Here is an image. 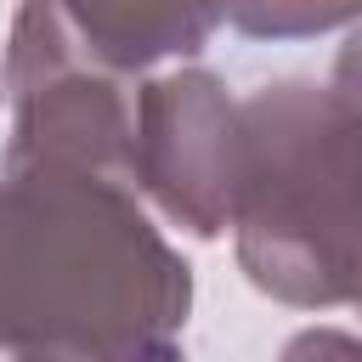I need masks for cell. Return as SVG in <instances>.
Here are the masks:
<instances>
[{"instance_id":"obj_1","label":"cell","mask_w":362,"mask_h":362,"mask_svg":"<svg viewBox=\"0 0 362 362\" xmlns=\"http://www.w3.org/2000/svg\"><path fill=\"white\" fill-rule=\"evenodd\" d=\"M187 311L192 266L124 175L0 164V351L175 356Z\"/></svg>"},{"instance_id":"obj_4","label":"cell","mask_w":362,"mask_h":362,"mask_svg":"<svg viewBox=\"0 0 362 362\" xmlns=\"http://www.w3.org/2000/svg\"><path fill=\"white\" fill-rule=\"evenodd\" d=\"M130 187L187 238H221L243 187V96L209 68L141 79Z\"/></svg>"},{"instance_id":"obj_5","label":"cell","mask_w":362,"mask_h":362,"mask_svg":"<svg viewBox=\"0 0 362 362\" xmlns=\"http://www.w3.org/2000/svg\"><path fill=\"white\" fill-rule=\"evenodd\" d=\"M74 34L124 74H147L175 57H198L221 23H232V0H57Z\"/></svg>"},{"instance_id":"obj_3","label":"cell","mask_w":362,"mask_h":362,"mask_svg":"<svg viewBox=\"0 0 362 362\" xmlns=\"http://www.w3.org/2000/svg\"><path fill=\"white\" fill-rule=\"evenodd\" d=\"M11 136L0 164H62L130 181L141 74L96 57L57 0H23L6 40Z\"/></svg>"},{"instance_id":"obj_2","label":"cell","mask_w":362,"mask_h":362,"mask_svg":"<svg viewBox=\"0 0 362 362\" xmlns=\"http://www.w3.org/2000/svg\"><path fill=\"white\" fill-rule=\"evenodd\" d=\"M232 243L277 305L362 317V113L334 85L272 79L243 96Z\"/></svg>"},{"instance_id":"obj_7","label":"cell","mask_w":362,"mask_h":362,"mask_svg":"<svg viewBox=\"0 0 362 362\" xmlns=\"http://www.w3.org/2000/svg\"><path fill=\"white\" fill-rule=\"evenodd\" d=\"M328 85L362 113V17L351 23V34H345V45L334 51V74H328Z\"/></svg>"},{"instance_id":"obj_6","label":"cell","mask_w":362,"mask_h":362,"mask_svg":"<svg viewBox=\"0 0 362 362\" xmlns=\"http://www.w3.org/2000/svg\"><path fill=\"white\" fill-rule=\"evenodd\" d=\"M362 0H232V28L249 40H305L328 28H351Z\"/></svg>"}]
</instances>
